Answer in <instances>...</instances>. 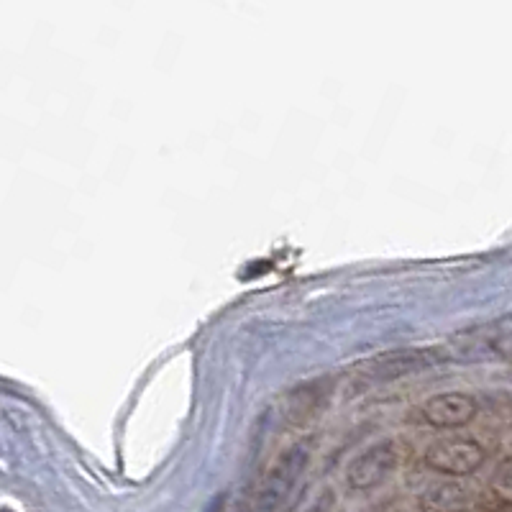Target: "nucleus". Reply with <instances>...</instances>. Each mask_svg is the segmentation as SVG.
Wrapping results in <instances>:
<instances>
[{
	"mask_svg": "<svg viewBox=\"0 0 512 512\" xmlns=\"http://www.w3.org/2000/svg\"><path fill=\"white\" fill-rule=\"evenodd\" d=\"M310 451L305 443L290 446L277 456L269 472L264 474L262 484L256 487L254 495V512H277L287 500H290L292 489L297 487L303 477L305 466H308Z\"/></svg>",
	"mask_w": 512,
	"mask_h": 512,
	"instance_id": "obj_1",
	"label": "nucleus"
},
{
	"mask_svg": "<svg viewBox=\"0 0 512 512\" xmlns=\"http://www.w3.org/2000/svg\"><path fill=\"white\" fill-rule=\"evenodd\" d=\"M484 461H487V451L482 443L466 436L441 438L425 448V466L451 479L479 472Z\"/></svg>",
	"mask_w": 512,
	"mask_h": 512,
	"instance_id": "obj_2",
	"label": "nucleus"
},
{
	"mask_svg": "<svg viewBox=\"0 0 512 512\" xmlns=\"http://www.w3.org/2000/svg\"><path fill=\"white\" fill-rule=\"evenodd\" d=\"M397 469V446L395 441H377L354 456L346 469V479L354 489H374L392 477Z\"/></svg>",
	"mask_w": 512,
	"mask_h": 512,
	"instance_id": "obj_3",
	"label": "nucleus"
},
{
	"mask_svg": "<svg viewBox=\"0 0 512 512\" xmlns=\"http://www.w3.org/2000/svg\"><path fill=\"white\" fill-rule=\"evenodd\" d=\"M436 361V354L425 349H397L390 354H379L372 361H367L361 367V377L364 382H395L400 377H408V374L423 372L425 367H431Z\"/></svg>",
	"mask_w": 512,
	"mask_h": 512,
	"instance_id": "obj_4",
	"label": "nucleus"
},
{
	"mask_svg": "<svg viewBox=\"0 0 512 512\" xmlns=\"http://www.w3.org/2000/svg\"><path fill=\"white\" fill-rule=\"evenodd\" d=\"M477 413V400L466 392H441V395L425 400L423 408H420L425 423L433 425V428H443V431L464 428L477 418Z\"/></svg>",
	"mask_w": 512,
	"mask_h": 512,
	"instance_id": "obj_5",
	"label": "nucleus"
},
{
	"mask_svg": "<svg viewBox=\"0 0 512 512\" xmlns=\"http://www.w3.org/2000/svg\"><path fill=\"white\" fill-rule=\"evenodd\" d=\"M477 502V495L469 484L459 479L436 482L420 495V510L423 512H469Z\"/></svg>",
	"mask_w": 512,
	"mask_h": 512,
	"instance_id": "obj_6",
	"label": "nucleus"
},
{
	"mask_svg": "<svg viewBox=\"0 0 512 512\" xmlns=\"http://www.w3.org/2000/svg\"><path fill=\"white\" fill-rule=\"evenodd\" d=\"M0 512H11V510H0Z\"/></svg>",
	"mask_w": 512,
	"mask_h": 512,
	"instance_id": "obj_7",
	"label": "nucleus"
}]
</instances>
